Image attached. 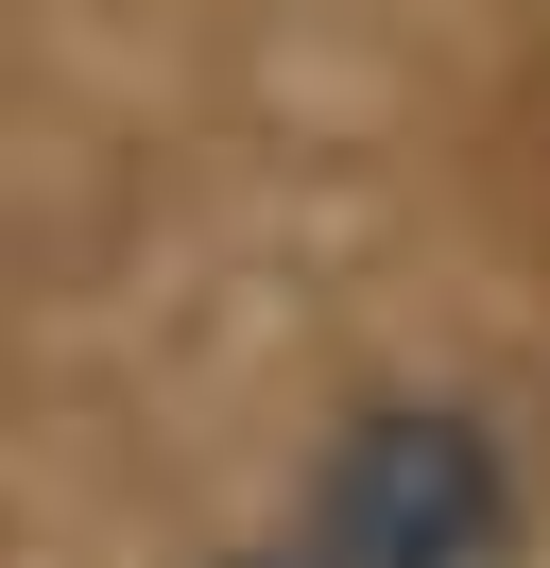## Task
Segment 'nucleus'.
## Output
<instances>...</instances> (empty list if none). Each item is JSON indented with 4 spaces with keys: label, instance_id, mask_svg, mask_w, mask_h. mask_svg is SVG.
Wrapping results in <instances>:
<instances>
[{
    "label": "nucleus",
    "instance_id": "f257e3e1",
    "mask_svg": "<svg viewBox=\"0 0 550 568\" xmlns=\"http://www.w3.org/2000/svg\"><path fill=\"white\" fill-rule=\"evenodd\" d=\"M241 568H378V551H344V534H309V517H293V551H241Z\"/></svg>",
    "mask_w": 550,
    "mask_h": 568
}]
</instances>
